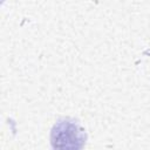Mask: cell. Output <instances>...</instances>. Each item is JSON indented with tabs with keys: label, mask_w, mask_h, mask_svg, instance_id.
Returning a JSON list of instances; mask_svg holds the SVG:
<instances>
[{
	"label": "cell",
	"mask_w": 150,
	"mask_h": 150,
	"mask_svg": "<svg viewBox=\"0 0 150 150\" xmlns=\"http://www.w3.org/2000/svg\"><path fill=\"white\" fill-rule=\"evenodd\" d=\"M83 130L71 121H60L52 131V143L54 148L77 149L84 143Z\"/></svg>",
	"instance_id": "obj_1"
}]
</instances>
